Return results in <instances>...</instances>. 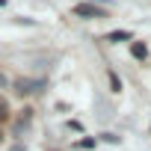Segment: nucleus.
Wrapping results in <instances>:
<instances>
[{"label":"nucleus","mask_w":151,"mask_h":151,"mask_svg":"<svg viewBox=\"0 0 151 151\" xmlns=\"http://www.w3.org/2000/svg\"><path fill=\"white\" fill-rule=\"evenodd\" d=\"M42 89H45V80H36V77L15 80V92H21V95H33V92H42Z\"/></svg>","instance_id":"nucleus-1"},{"label":"nucleus","mask_w":151,"mask_h":151,"mask_svg":"<svg viewBox=\"0 0 151 151\" xmlns=\"http://www.w3.org/2000/svg\"><path fill=\"white\" fill-rule=\"evenodd\" d=\"M74 15H77V18H104L107 12L98 9L95 3H77V6H74Z\"/></svg>","instance_id":"nucleus-2"},{"label":"nucleus","mask_w":151,"mask_h":151,"mask_svg":"<svg viewBox=\"0 0 151 151\" xmlns=\"http://www.w3.org/2000/svg\"><path fill=\"white\" fill-rule=\"evenodd\" d=\"M130 39H133L130 30H113V33L107 36V42H130Z\"/></svg>","instance_id":"nucleus-3"},{"label":"nucleus","mask_w":151,"mask_h":151,"mask_svg":"<svg viewBox=\"0 0 151 151\" xmlns=\"http://www.w3.org/2000/svg\"><path fill=\"white\" fill-rule=\"evenodd\" d=\"M130 53H133L136 59H145V56H148V47H145L142 42H133V45H130Z\"/></svg>","instance_id":"nucleus-4"},{"label":"nucleus","mask_w":151,"mask_h":151,"mask_svg":"<svg viewBox=\"0 0 151 151\" xmlns=\"http://www.w3.org/2000/svg\"><path fill=\"white\" fill-rule=\"evenodd\" d=\"M107 80H110V89H113V92H122V80H119L116 71H107Z\"/></svg>","instance_id":"nucleus-5"},{"label":"nucleus","mask_w":151,"mask_h":151,"mask_svg":"<svg viewBox=\"0 0 151 151\" xmlns=\"http://www.w3.org/2000/svg\"><path fill=\"white\" fill-rule=\"evenodd\" d=\"M77 148H95V139H80Z\"/></svg>","instance_id":"nucleus-6"},{"label":"nucleus","mask_w":151,"mask_h":151,"mask_svg":"<svg viewBox=\"0 0 151 151\" xmlns=\"http://www.w3.org/2000/svg\"><path fill=\"white\" fill-rule=\"evenodd\" d=\"M6 119V101H0V122Z\"/></svg>","instance_id":"nucleus-7"},{"label":"nucleus","mask_w":151,"mask_h":151,"mask_svg":"<svg viewBox=\"0 0 151 151\" xmlns=\"http://www.w3.org/2000/svg\"><path fill=\"white\" fill-rule=\"evenodd\" d=\"M6 83H9V80H6V74H3V71H0V89H3Z\"/></svg>","instance_id":"nucleus-8"},{"label":"nucleus","mask_w":151,"mask_h":151,"mask_svg":"<svg viewBox=\"0 0 151 151\" xmlns=\"http://www.w3.org/2000/svg\"><path fill=\"white\" fill-rule=\"evenodd\" d=\"M89 3H104V6H110V0H89Z\"/></svg>","instance_id":"nucleus-9"}]
</instances>
